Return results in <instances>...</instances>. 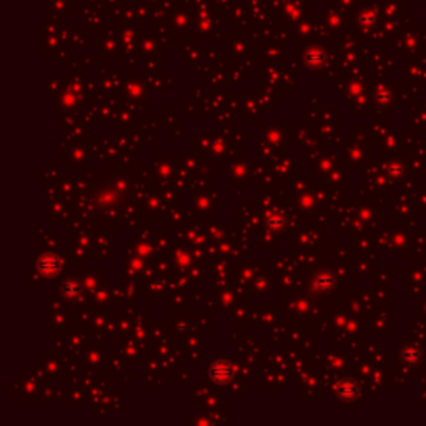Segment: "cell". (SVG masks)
<instances>
[{
	"mask_svg": "<svg viewBox=\"0 0 426 426\" xmlns=\"http://www.w3.org/2000/svg\"><path fill=\"white\" fill-rule=\"evenodd\" d=\"M232 373H230V368H228V365L225 363H218L215 365L213 368V378L218 379V381H227V379H230Z\"/></svg>",
	"mask_w": 426,
	"mask_h": 426,
	"instance_id": "6da1fadb",
	"label": "cell"
}]
</instances>
